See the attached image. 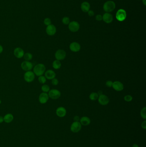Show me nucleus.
I'll use <instances>...</instances> for the list:
<instances>
[{"label":"nucleus","instance_id":"obj_1","mask_svg":"<svg viewBox=\"0 0 146 147\" xmlns=\"http://www.w3.org/2000/svg\"><path fill=\"white\" fill-rule=\"evenodd\" d=\"M46 68L45 65L43 64H38L33 68V73L37 76H40L43 75L45 72Z\"/></svg>","mask_w":146,"mask_h":147},{"label":"nucleus","instance_id":"obj_2","mask_svg":"<svg viewBox=\"0 0 146 147\" xmlns=\"http://www.w3.org/2000/svg\"><path fill=\"white\" fill-rule=\"evenodd\" d=\"M116 7L115 3L111 0L106 2L103 5V9L106 13H110L113 11Z\"/></svg>","mask_w":146,"mask_h":147},{"label":"nucleus","instance_id":"obj_3","mask_svg":"<svg viewBox=\"0 0 146 147\" xmlns=\"http://www.w3.org/2000/svg\"><path fill=\"white\" fill-rule=\"evenodd\" d=\"M116 17L119 21L122 22L126 19V11L121 9L117 11L116 15Z\"/></svg>","mask_w":146,"mask_h":147},{"label":"nucleus","instance_id":"obj_4","mask_svg":"<svg viewBox=\"0 0 146 147\" xmlns=\"http://www.w3.org/2000/svg\"><path fill=\"white\" fill-rule=\"evenodd\" d=\"M48 96L51 99H57L61 96V93L59 90L56 89H52L48 92Z\"/></svg>","mask_w":146,"mask_h":147},{"label":"nucleus","instance_id":"obj_5","mask_svg":"<svg viewBox=\"0 0 146 147\" xmlns=\"http://www.w3.org/2000/svg\"><path fill=\"white\" fill-rule=\"evenodd\" d=\"M81 129V124L79 121H74L70 127V130L74 133L79 132Z\"/></svg>","mask_w":146,"mask_h":147},{"label":"nucleus","instance_id":"obj_6","mask_svg":"<svg viewBox=\"0 0 146 147\" xmlns=\"http://www.w3.org/2000/svg\"><path fill=\"white\" fill-rule=\"evenodd\" d=\"M35 79V74L30 71L27 72L24 74V79L27 82L30 83Z\"/></svg>","mask_w":146,"mask_h":147},{"label":"nucleus","instance_id":"obj_7","mask_svg":"<svg viewBox=\"0 0 146 147\" xmlns=\"http://www.w3.org/2000/svg\"><path fill=\"white\" fill-rule=\"evenodd\" d=\"M66 56V53L63 50H58L55 54V57L57 60H63Z\"/></svg>","mask_w":146,"mask_h":147},{"label":"nucleus","instance_id":"obj_8","mask_svg":"<svg viewBox=\"0 0 146 147\" xmlns=\"http://www.w3.org/2000/svg\"><path fill=\"white\" fill-rule=\"evenodd\" d=\"M69 29L71 32H75L79 29L80 25L78 22L72 21L69 24Z\"/></svg>","mask_w":146,"mask_h":147},{"label":"nucleus","instance_id":"obj_9","mask_svg":"<svg viewBox=\"0 0 146 147\" xmlns=\"http://www.w3.org/2000/svg\"><path fill=\"white\" fill-rule=\"evenodd\" d=\"M33 65L31 62L28 61H25L21 64V68L23 70L25 71H29L33 69Z\"/></svg>","mask_w":146,"mask_h":147},{"label":"nucleus","instance_id":"obj_10","mask_svg":"<svg viewBox=\"0 0 146 147\" xmlns=\"http://www.w3.org/2000/svg\"><path fill=\"white\" fill-rule=\"evenodd\" d=\"M98 99V102L101 105H107L109 102V99L108 96L103 94L100 95Z\"/></svg>","mask_w":146,"mask_h":147},{"label":"nucleus","instance_id":"obj_11","mask_svg":"<svg viewBox=\"0 0 146 147\" xmlns=\"http://www.w3.org/2000/svg\"><path fill=\"white\" fill-rule=\"evenodd\" d=\"M56 28L55 25L51 24L47 26L46 29V32L47 35L49 36H53L55 35L56 32Z\"/></svg>","mask_w":146,"mask_h":147},{"label":"nucleus","instance_id":"obj_12","mask_svg":"<svg viewBox=\"0 0 146 147\" xmlns=\"http://www.w3.org/2000/svg\"><path fill=\"white\" fill-rule=\"evenodd\" d=\"M112 87L115 90L118 92L122 91L124 89V86L123 84L119 81H116L113 82Z\"/></svg>","mask_w":146,"mask_h":147},{"label":"nucleus","instance_id":"obj_13","mask_svg":"<svg viewBox=\"0 0 146 147\" xmlns=\"http://www.w3.org/2000/svg\"><path fill=\"white\" fill-rule=\"evenodd\" d=\"M24 54L25 52L20 47H17L14 50V55L18 59L23 57Z\"/></svg>","mask_w":146,"mask_h":147},{"label":"nucleus","instance_id":"obj_14","mask_svg":"<svg viewBox=\"0 0 146 147\" xmlns=\"http://www.w3.org/2000/svg\"><path fill=\"white\" fill-rule=\"evenodd\" d=\"M49 99L48 94L45 92H42L40 94L39 97V100L40 103L42 104L46 103Z\"/></svg>","mask_w":146,"mask_h":147},{"label":"nucleus","instance_id":"obj_15","mask_svg":"<svg viewBox=\"0 0 146 147\" xmlns=\"http://www.w3.org/2000/svg\"><path fill=\"white\" fill-rule=\"evenodd\" d=\"M70 49L73 52H78L81 50V46L77 42H73L70 44Z\"/></svg>","mask_w":146,"mask_h":147},{"label":"nucleus","instance_id":"obj_16","mask_svg":"<svg viewBox=\"0 0 146 147\" xmlns=\"http://www.w3.org/2000/svg\"><path fill=\"white\" fill-rule=\"evenodd\" d=\"M56 113L59 117H63L66 115V110L64 107H59L57 109Z\"/></svg>","mask_w":146,"mask_h":147},{"label":"nucleus","instance_id":"obj_17","mask_svg":"<svg viewBox=\"0 0 146 147\" xmlns=\"http://www.w3.org/2000/svg\"><path fill=\"white\" fill-rule=\"evenodd\" d=\"M102 20L106 23H110L113 21V16L108 13H106L102 16Z\"/></svg>","mask_w":146,"mask_h":147},{"label":"nucleus","instance_id":"obj_18","mask_svg":"<svg viewBox=\"0 0 146 147\" xmlns=\"http://www.w3.org/2000/svg\"><path fill=\"white\" fill-rule=\"evenodd\" d=\"M45 77L48 80H52L55 77L56 74L52 70H48L45 72Z\"/></svg>","mask_w":146,"mask_h":147},{"label":"nucleus","instance_id":"obj_19","mask_svg":"<svg viewBox=\"0 0 146 147\" xmlns=\"http://www.w3.org/2000/svg\"><path fill=\"white\" fill-rule=\"evenodd\" d=\"M80 123H81V125L88 126L90 124V119L88 117L84 116L81 117V118L80 119Z\"/></svg>","mask_w":146,"mask_h":147},{"label":"nucleus","instance_id":"obj_20","mask_svg":"<svg viewBox=\"0 0 146 147\" xmlns=\"http://www.w3.org/2000/svg\"><path fill=\"white\" fill-rule=\"evenodd\" d=\"M81 10H82L83 12L85 13L88 12V11L90 10V3L88 2H84L81 3Z\"/></svg>","mask_w":146,"mask_h":147},{"label":"nucleus","instance_id":"obj_21","mask_svg":"<svg viewBox=\"0 0 146 147\" xmlns=\"http://www.w3.org/2000/svg\"><path fill=\"white\" fill-rule=\"evenodd\" d=\"M4 122L7 123H10L13 120V116L11 114H7L3 117Z\"/></svg>","mask_w":146,"mask_h":147},{"label":"nucleus","instance_id":"obj_22","mask_svg":"<svg viewBox=\"0 0 146 147\" xmlns=\"http://www.w3.org/2000/svg\"><path fill=\"white\" fill-rule=\"evenodd\" d=\"M52 66L53 68L55 69H60L61 66V64L60 63V61L55 60L53 62Z\"/></svg>","mask_w":146,"mask_h":147},{"label":"nucleus","instance_id":"obj_23","mask_svg":"<svg viewBox=\"0 0 146 147\" xmlns=\"http://www.w3.org/2000/svg\"><path fill=\"white\" fill-rule=\"evenodd\" d=\"M99 96V95H98L97 93L93 92L90 94V96H89V98L91 100L95 101L98 99Z\"/></svg>","mask_w":146,"mask_h":147},{"label":"nucleus","instance_id":"obj_24","mask_svg":"<svg viewBox=\"0 0 146 147\" xmlns=\"http://www.w3.org/2000/svg\"><path fill=\"white\" fill-rule=\"evenodd\" d=\"M23 57L25 61H29L30 60H31L32 58H33V55L30 53H27L24 54Z\"/></svg>","mask_w":146,"mask_h":147},{"label":"nucleus","instance_id":"obj_25","mask_svg":"<svg viewBox=\"0 0 146 147\" xmlns=\"http://www.w3.org/2000/svg\"><path fill=\"white\" fill-rule=\"evenodd\" d=\"M42 90L43 91V92L47 93L50 90V87L48 85L44 84L41 87Z\"/></svg>","mask_w":146,"mask_h":147},{"label":"nucleus","instance_id":"obj_26","mask_svg":"<svg viewBox=\"0 0 146 147\" xmlns=\"http://www.w3.org/2000/svg\"><path fill=\"white\" fill-rule=\"evenodd\" d=\"M38 80L40 84H44L46 82V78L45 76L41 75L39 77Z\"/></svg>","mask_w":146,"mask_h":147},{"label":"nucleus","instance_id":"obj_27","mask_svg":"<svg viewBox=\"0 0 146 147\" xmlns=\"http://www.w3.org/2000/svg\"><path fill=\"white\" fill-rule=\"evenodd\" d=\"M141 116L142 118L145 120L146 119V108L145 107L141 109Z\"/></svg>","mask_w":146,"mask_h":147},{"label":"nucleus","instance_id":"obj_28","mask_svg":"<svg viewBox=\"0 0 146 147\" xmlns=\"http://www.w3.org/2000/svg\"><path fill=\"white\" fill-rule=\"evenodd\" d=\"M133 98L131 95H126L124 97V99L125 101H126L127 102H131Z\"/></svg>","mask_w":146,"mask_h":147},{"label":"nucleus","instance_id":"obj_29","mask_svg":"<svg viewBox=\"0 0 146 147\" xmlns=\"http://www.w3.org/2000/svg\"><path fill=\"white\" fill-rule=\"evenodd\" d=\"M62 22L65 25H68L70 23V19L67 17H64L62 19Z\"/></svg>","mask_w":146,"mask_h":147},{"label":"nucleus","instance_id":"obj_30","mask_svg":"<svg viewBox=\"0 0 146 147\" xmlns=\"http://www.w3.org/2000/svg\"><path fill=\"white\" fill-rule=\"evenodd\" d=\"M51 22H52L51 20L48 18H45L44 20V23L45 25H47V26H48V25H51Z\"/></svg>","mask_w":146,"mask_h":147},{"label":"nucleus","instance_id":"obj_31","mask_svg":"<svg viewBox=\"0 0 146 147\" xmlns=\"http://www.w3.org/2000/svg\"><path fill=\"white\" fill-rule=\"evenodd\" d=\"M52 83L53 85L56 86L58 85L59 81L57 79L54 78L53 79H52Z\"/></svg>","mask_w":146,"mask_h":147},{"label":"nucleus","instance_id":"obj_32","mask_svg":"<svg viewBox=\"0 0 146 147\" xmlns=\"http://www.w3.org/2000/svg\"><path fill=\"white\" fill-rule=\"evenodd\" d=\"M113 82L111 80H108L106 83V85L107 87H112Z\"/></svg>","mask_w":146,"mask_h":147},{"label":"nucleus","instance_id":"obj_33","mask_svg":"<svg viewBox=\"0 0 146 147\" xmlns=\"http://www.w3.org/2000/svg\"><path fill=\"white\" fill-rule=\"evenodd\" d=\"M96 19L97 21H100L102 20V16L101 15H97L96 17Z\"/></svg>","mask_w":146,"mask_h":147},{"label":"nucleus","instance_id":"obj_34","mask_svg":"<svg viewBox=\"0 0 146 147\" xmlns=\"http://www.w3.org/2000/svg\"><path fill=\"white\" fill-rule=\"evenodd\" d=\"M141 127L144 129H146V121L145 120L143 121L141 125Z\"/></svg>","mask_w":146,"mask_h":147},{"label":"nucleus","instance_id":"obj_35","mask_svg":"<svg viewBox=\"0 0 146 147\" xmlns=\"http://www.w3.org/2000/svg\"><path fill=\"white\" fill-rule=\"evenodd\" d=\"M88 14L90 17H93L94 15V12L93 10H89L88 11Z\"/></svg>","mask_w":146,"mask_h":147},{"label":"nucleus","instance_id":"obj_36","mask_svg":"<svg viewBox=\"0 0 146 147\" xmlns=\"http://www.w3.org/2000/svg\"><path fill=\"white\" fill-rule=\"evenodd\" d=\"M74 120H75V121H78L80 120L79 117L78 116H76L74 117Z\"/></svg>","mask_w":146,"mask_h":147},{"label":"nucleus","instance_id":"obj_37","mask_svg":"<svg viewBox=\"0 0 146 147\" xmlns=\"http://www.w3.org/2000/svg\"><path fill=\"white\" fill-rule=\"evenodd\" d=\"M4 121V119H3V117L2 116H0V123H3Z\"/></svg>","mask_w":146,"mask_h":147},{"label":"nucleus","instance_id":"obj_38","mask_svg":"<svg viewBox=\"0 0 146 147\" xmlns=\"http://www.w3.org/2000/svg\"><path fill=\"white\" fill-rule=\"evenodd\" d=\"M3 51V48L1 45H0V54L2 53Z\"/></svg>","mask_w":146,"mask_h":147},{"label":"nucleus","instance_id":"obj_39","mask_svg":"<svg viewBox=\"0 0 146 147\" xmlns=\"http://www.w3.org/2000/svg\"><path fill=\"white\" fill-rule=\"evenodd\" d=\"M97 93H98V95L100 96V95H101L102 94V91H101V90H100V91H99V92H98Z\"/></svg>","mask_w":146,"mask_h":147},{"label":"nucleus","instance_id":"obj_40","mask_svg":"<svg viewBox=\"0 0 146 147\" xmlns=\"http://www.w3.org/2000/svg\"><path fill=\"white\" fill-rule=\"evenodd\" d=\"M132 147H139V146H138V145H137V144H133V146H132Z\"/></svg>","mask_w":146,"mask_h":147},{"label":"nucleus","instance_id":"obj_41","mask_svg":"<svg viewBox=\"0 0 146 147\" xmlns=\"http://www.w3.org/2000/svg\"><path fill=\"white\" fill-rule=\"evenodd\" d=\"M143 3L145 6L146 5V0H143Z\"/></svg>","mask_w":146,"mask_h":147},{"label":"nucleus","instance_id":"obj_42","mask_svg":"<svg viewBox=\"0 0 146 147\" xmlns=\"http://www.w3.org/2000/svg\"><path fill=\"white\" fill-rule=\"evenodd\" d=\"M1 103V100H0V104Z\"/></svg>","mask_w":146,"mask_h":147}]
</instances>
